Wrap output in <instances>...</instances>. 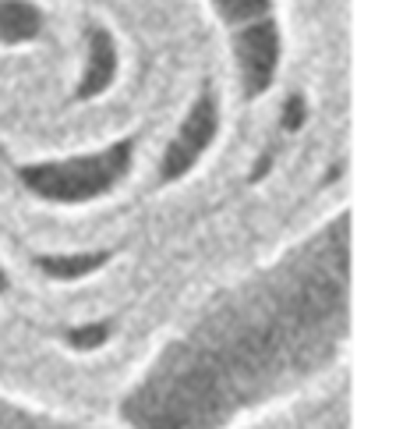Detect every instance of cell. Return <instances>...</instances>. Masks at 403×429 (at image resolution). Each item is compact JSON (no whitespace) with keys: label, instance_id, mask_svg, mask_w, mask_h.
I'll return each mask as SVG.
<instances>
[{"label":"cell","instance_id":"6da1fadb","mask_svg":"<svg viewBox=\"0 0 403 429\" xmlns=\"http://www.w3.org/2000/svg\"><path fill=\"white\" fill-rule=\"evenodd\" d=\"M351 323V217L305 234L230 288L170 344L145 391L152 398L255 394L332 358Z\"/></svg>","mask_w":403,"mask_h":429},{"label":"cell","instance_id":"7a4b0ae2","mask_svg":"<svg viewBox=\"0 0 403 429\" xmlns=\"http://www.w3.org/2000/svg\"><path fill=\"white\" fill-rule=\"evenodd\" d=\"M223 36L230 75L244 103L265 99L286 68L283 0H202Z\"/></svg>","mask_w":403,"mask_h":429},{"label":"cell","instance_id":"3957f363","mask_svg":"<svg viewBox=\"0 0 403 429\" xmlns=\"http://www.w3.org/2000/svg\"><path fill=\"white\" fill-rule=\"evenodd\" d=\"M131 156H135V142L121 139L96 153H75L64 160L32 164L25 171V181L50 199H85V195H99L110 185H117L131 167Z\"/></svg>","mask_w":403,"mask_h":429},{"label":"cell","instance_id":"277c9868","mask_svg":"<svg viewBox=\"0 0 403 429\" xmlns=\"http://www.w3.org/2000/svg\"><path fill=\"white\" fill-rule=\"evenodd\" d=\"M50 36V11L43 0H0V53H25Z\"/></svg>","mask_w":403,"mask_h":429},{"label":"cell","instance_id":"5b68a950","mask_svg":"<svg viewBox=\"0 0 403 429\" xmlns=\"http://www.w3.org/2000/svg\"><path fill=\"white\" fill-rule=\"evenodd\" d=\"M8 291V270H4V262H0V295Z\"/></svg>","mask_w":403,"mask_h":429}]
</instances>
